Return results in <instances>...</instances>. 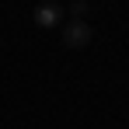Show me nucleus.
I'll list each match as a JSON object with an SVG mask.
<instances>
[{"label": "nucleus", "instance_id": "obj_3", "mask_svg": "<svg viewBox=\"0 0 129 129\" xmlns=\"http://www.w3.org/2000/svg\"><path fill=\"white\" fill-rule=\"evenodd\" d=\"M66 14H70V21H87V14H91V4H87V0H73V4L66 7Z\"/></svg>", "mask_w": 129, "mask_h": 129}, {"label": "nucleus", "instance_id": "obj_1", "mask_svg": "<svg viewBox=\"0 0 129 129\" xmlns=\"http://www.w3.org/2000/svg\"><path fill=\"white\" fill-rule=\"evenodd\" d=\"M91 39H94V28H91L87 21H66V24H59V42H63L66 49H87Z\"/></svg>", "mask_w": 129, "mask_h": 129}, {"label": "nucleus", "instance_id": "obj_2", "mask_svg": "<svg viewBox=\"0 0 129 129\" xmlns=\"http://www.w3.org/2000/svg\"><path fill=\"white\" fill-rule=\"evenodd\" d=\"M63 7L59 4H39L35 11H31V21L39 24V28H59V21H63Z\"/></svg>", "mask_w": 129, "mask_h": 129}]
</instances>
